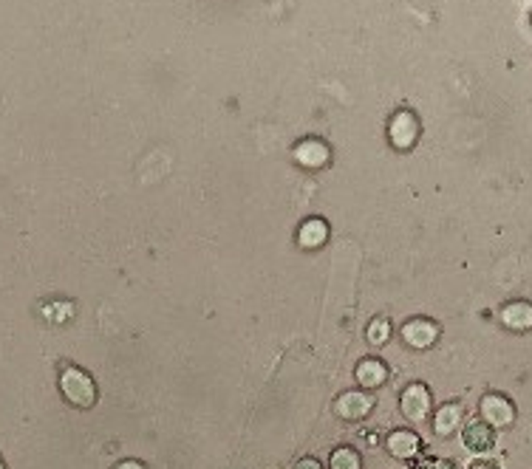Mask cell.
<instances>
[{
  "label": "cell",
  "mask_w": 532,
  "mask_h": 469,
  "mask_svg": "<svg viewBox=\"0 0 532 469\" xmlns=\"http://www.w3.org/2000/svg\"><path fill=\"white\" fill-rule=\"evenodd\" d=\"M498 320H502V325L510 328V331L524 334L532 328V303L529 300H512L502 308Z\"/></svg>",
  "instance_id": "30bf717a"
},
{
  "label": "cell",
  "mask_w": 532,
  "mask_h": 469,
  "mask_svg": "<svg viewBox=\"0 0 532 469\" xmlns=\"http://www.w3.org/2000/svg\"><path fill=\"white\" fill-rule=\"evenodd\" d=\"M399 408H402V416L408 421H425L431 416V408H433L431 390L419 382L408 385L399 396Z\"/></svg>",
  "instance_id": "3957f363"
},
{
  "label": "cell",
  "mask_w": 532,
  "mask_h": 469,
  "mask_svg": "<svg viewBox=\"0 0 532 469\" xmlns=\"http://www.w3.org/2000/svg\"><path fill=\"white\" fill-rule=\"evenodd\" d=\"M391 320L388 317H374L371 322H368V328H366V339H368V346L371 348H380V346H385V342L391 339Z\"/></svg>",
  "instance_id": "5bb4252c"
},
{
  "label": "cell",
  "mask_w": 532,
  "mask_h": 469,
  "mask_svg": "<svg viewBox=\"0 0 532 469\" xmlns=\"http://www.w3.org/2000/svg\"><path fill=\"white\" fill-rule=\"evenodd\" d=\"M328 241V224L323 218H309V221L301 224L297 229V243L303 249H320Z\"/></svg>",
  "instance_id": "4fadbf2b"
},
{
  "label": "cell",
  "mask_w": 532,
  "mask_h": 469,
  "mask_svg": "<svg viewBox=\"0 0 532 469\" xmlns=\"http://www.w3.org/2000/svg\"><path fill=\"white\" fill-rule=\"evenodd\" d=\"M385 449L394 456L397 461H411L419 456V449H422V439L416 433L411 430H394L385 439Z\"/></svg>",
  "instance_id": "ba28073f"
},
{
  "label": "cell",
  "mask_w": 532,
  "mask_h": 469,
  "mask_svg": "<svg viewBox=\"0 0 532 469\" xmlns=\"http://www.w3.org/2000/svg\"><path fill=\"white\" fill-rule=\"evenodd\" d=\"M419 469H456L450 461H445V458H428V461H422L419 464Z\"/></svg>",
  "instance_id": "2e32d148"
},
{
  "label": "cell",
  "mask_w": 532,
  "mask_h": 469,
  "mask_svg": "<svg viewBox=\"0 0 532 469\" xmlns=\"http://www.w3.org/2000/svg\"><path fill=\"white\" fill-rule=\"evenodd\" d=\"M388 136H391V142H394V147L411 150L416 145V139H419V122H416V116L411 111L394 114V119H391V128H388Z\"/></svg>",
  "instance_id": "52a82bcc"
},
{
  "label": "cell",
  "mask_w": 532,
  "mask_h": 469,
  "mask_svg": "<svg viewBox=\"0 0 532 469\" xmlns=\"http://www.w3.org/2000/svg\"><path fill=\"white\" fill-rule=\"evenodd\" d=\"M60 390H62V396L74 404V408H91V404L97 401V385H93V379L85 370L74 368V365L62 368Z\"/></svg>",
  "instance_id": "6da1fadb"
},
{
  "label": "cell",
  "mask_w": 532,
  "mask_h": 469,
  "mask_svg": "<svg viewBox=\"0 0 532 469\" xmlns=\"http://www.w3.org/2000/svg\"><path fill=\"white\" fill-rule=\"evenodd\" d=\"M114 469H145V466L139 464V461H122V464H117Z\"/></svg>",
  "instance_id": "d6986e66"
},
{
  "label": "cell",
  "mask_w": 532,
  "mask_h": 469,
  "mask_svg": "<svg viewBox=\"0 0 532 469\" xmlns=\"http://www.w3.org/2000/svg\"><path fill=\"white\" fill-rule=\"evenodd\" d=\"M0 469H6V466H4V461H0Z\"/></svg>",
  "instance_id": "ffe728a7"
},
{
  "label": "cell",
  "mask_w": 532,
  "mask_h": 469,
  "mask_svg": "<svg viewBox=\"0 0 532 469\" xmlns=\"http://www.w3.org/2000/svg\"><path fill=\"white\" fill-rule=\"evenodd\" d=\"M354 379L359 387L374 390L388 382V368H385V362H380V359H363V362H357Z\"/></svg>",
  "instance_id": "8fae6325"
},
{
  "label": "cell",
  "mask_w": 532,
  "mask_h": 469,
  "mask_svg": "<svg viewBox=\"0 0 532 469\" xmlns=\"http://www.w3.org/2000/svg\"><path fill=\"white\" fill-rule=\"evenodd\" d=\"M374 410V396L363 393V390H346L335 401V413L346 421H363Z\"/></svg>",
  "instance_id": "5b68a950"
},
{
  "label": "cell",
  "mask_w": 532,
  "mask_h": 469,
  "mask_svg": "<svg viewBox=\"0 0 532 469\" xmlns=\"http://www.w3.org/2000/svg\"><path fill=\"white\" fill-rule=\"evenodd\" d=\"M462 444L464 449L476 452V456H484L496 447V430L490 425H484L481 418H471L462 425Z\"/></svg>",
  "instance_id": "8992f818"
},
{
  "label": "cell",
  "mask_w": 532,
  "mask_h": 469,
  "mask_svg": "<svg viewBox=\"0 0 532 469\" xmlns=\"http://www.w3.org/2000/svg\"><path fill=\"white\" fill-rule=\"evenodd\" d=\"M294 469H323V466L315 458H301V461L294 464Z\"/></svg>",
  "instance_id": "e0dca14e"
},
{
  "label": "cell",
  "mask_w": 532,
  "mask_h": 469,
  "mask_svg": "<svg viewBox=\"0 0 532 469\" xmlns=\"http://www.w3.org/2000/svg\"><path fill=\"white\" fill-rule=\"evenodd\" d=\"M479 416L493 430H507L515 425V404L502 393H484L479 401Z\"/></svg>",
  "instance_id": "7a4b0ae2"
},
{
  "label": "cell",
  "mask_w": 532,
  "mask_h": 469,
  "mask_svg": "<svg viewBox=\"0 0 532 469\" xmlns=\"http://www.w3.org/2000/svg\"><path fill=\"white\" fill-rule=\"evenodd\" d=\"M467 469H498V466H496L493 461H488V458H476Z\"/></svg>",
  "instance_id": "ac0fdd59"
},
{
  "label": "cell",
  "mask_w": 532,
  "mask_h": 469,
  "mask_svg": "<svg viewBox=\"0 0 532 469\" xmlns=\"http://www.w3.org/2000/svg\"><path fill=\"white\" fill-rule=\"evenodd\" d=\"M328 469H363V458L351 447H337L328 458Z\"/></svg>",
  "instance_id": "9a60e30c"
},
{
  "label": "cell",
  "mask_w": 532,
  "mask_h": 469,
  "mask_svg": "<svg viewBox=\"0 0 532 469\" xmlns=\"http://www.w3.org/2000/svg\"><path fill=\"white\" fill-rule=\"evenodd\" d=\"M294 159H297V164L318 170L328 162V147L323 142H318V139H306V142L294 147Z\"/></svg>",
  "instance_id": "7c38bea8"
},
{
  "label": "cell",
  "mask_w": 532,
  "mask_h": 469,
  "mask_svg": "<svg viewBox=\"0 0 532 469\" xmlns=\"http://www.w3.org/2000/svg\"><path fill=\"white\" fill-rule=\"evenodd\" d=\"M402 339H405V346H411L416 351H425V348H433L436 346V339H439L442 334V328L436 325L433 320H425V317H414L402 325Z\"/></svg>",
  "instance_id": "277c9868"
},
{
  "label": "cell",
  "mask_w": 532,
  "mask_h": 469,
  "mask_svg": "<svg viewBox=\"0 0 532 469\" xmlns=\"http://www.w3.org/2000/svg\"><path fill=\"white\" fill-rule=\"evenodd\" d=\"M462 425H464V410L459 401H447L433 413V433L439 435V439H447V435L462 430Z\"/></svg>",
  "instance_id": "9c48e42d"
}]
</instances>
